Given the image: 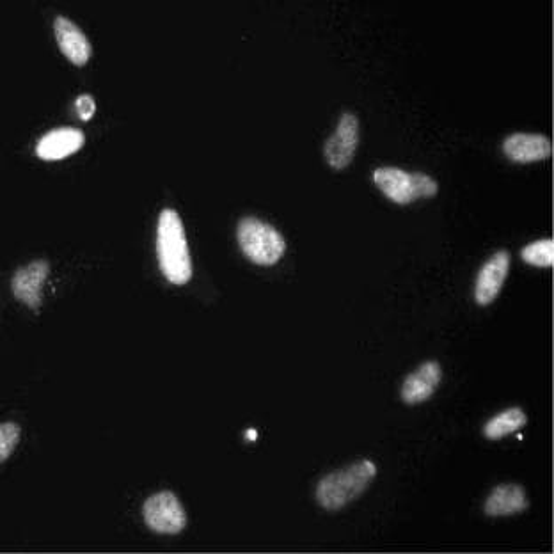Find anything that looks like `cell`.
I'll return each instance as SVG.
<instances>
[{
  "mask_svg": "<svg viewBox=\"0 0 554 554\" xmlns=\"http://www.w3.org/2000/svg\"><path fill=\"white\" fill-rule=\"evenodd\" d=\"M377 476V466L372 460L352 462L325 475L317 485V501L327 512H338L361 498Z\"/></svg>",
  "mask_w": 554,
  "mask_h": 554,
  "instance_id": "obj_1",
  "label": "cell"
},
{
  "mask_svg": "<svg viewBox=\"0 0 554 554\" xmlns=\"http://www.w3.org/2000/svg\"><path fill=\"white\" fill-rule=\"evenodd\" d=\"M160 270L169 283L185 285L192 277V260L183 222L173 208L162 210L157 226Z\"/></svg>",
  "mask_w": 554,
  "mask_h": 554,
  "instance_id": "obj_2",
  "label": "cell"
},
{
  "mask_svg": "<svg viewBox=\"0 0 554 554\" xmlns=\"http://www.w3.org/2000/svg\"><path fill=\"white\" fill-rule=\"evenodd\" d=\"M238 244L249 262L272 267L285 254L286 242L283 235L270 226L269 222L260 221L256 217H246L238 222Z\"/></svg>",
  "mask_w": 554,
  "mask_h": 554,
  "instance_id": "obj_3",
  "label": "cell"
},
{
  "mask_svg": "<svg viewBox=\"0 0 554 554\" xmlns=\"http://www.w3.org/2000/svg\"><path fill=\"white\" fill-rule=\"evenodd\" d=\"M373 182L396 205H411L416 199L434 198L437 182L425 173H407L400 167H379Z\"/></svg>",
  "mask_w": 554,
  "mask_h": 554,
  "instance_id": "obj_4",
  "label": "cell"
},
{
  "mask_svg": "<svg viewBox=\"0 0 554 554\" xmlns=\"http://www.w3.org/2000/svg\"><path fill=\"white\" fill-rule=\"evenodd\" d=\"M144 523L155 533L176 535L187 526V514L180 499L173 492L162 491L146 499L143 507Z\"/></svg>",
  "mask_w": 554,
  "mask_h": 554,
  "instance_id": "obj_5",
  "label": "cell"
},
{
  "mask_svg": "<svg viewBox=\"0 0 554 554\" xmlns=\"http://www.w3.org/2000/svg\"><path fill=\"white\" fill-rule=\"evenodd\" d=\"M357 144H359V119L356 114L345 112L341 114L334 134L325 143L324 155L327 164L336 171L349 167L356 155Z\"/></svg>",
  "mask_w": 554,
  "mask_h": 554,
  "instance_id": "obj_6",
  "label": "cell"
},
{
  "mask_svg": "<svg viewBox=\"0 0 554 554\" xmlns=\"http://www.w3.org/2000/svg\"><path fill=\"white\" fill-rule=\"evenodd\" d=\"M48 272H50V265L45 260H36L25 267H20L11 279L13 295L31 309L40 308L41 295H43L41 290L47 281Z\"/></svg>",
  "mask_w": 554,
  "mask_h": 554,
  "instance_id": "obj_7",
  "label": "cell"
},
{
  "mask_svg": "<svg viewBox=\"0 0 554 554\" xmlns=\"http://www.w3.org/2000/svg\"><path fill=\"white\" fill-rule=\"evenodd\" d=\"M510 269V253L498 251L491 260L483 263L475 285V299L480 306H489L498 297Z\"/></svg>",
  "mask_w": 554,
  "mask_h": 554,
  "instance_id": "obj_8",
  "label": "cell"
},
{
  "mask_svg": "<svg viewBox=\"0 0 554 554\" xmlns=\"http://www.w3.org/2000/svg\"><path fill=\"white\" fill-rule=\"evenodd\" d=\"M443 379V370L437 361H427L407 375L402 386V400L407 405H418L427 402L436 393L437 386Z\"/></svg>",
  "mask_w": 554,
  "mask_h": 554,
  "instance_id": "obj_9",
  "label": "cell"
},
{
  "mask_svg": "<svg viewBox=\"0 0 554 554\" xmlns=\"http://www.w3.org/2000/svg\"><path fill=\"white\" fill-rule=\"evenodd\" d=\"M84 143L86 137L77 128H56L41 137L40 143L36 144V155L48 162L63 160L77 153Z\"/></svg>",
  "mask_w": 554,
  "mask_h": 554,
  "instance_id": "obj_10",
  "label": "cell"
},
{
  "mask_svg": "<svg viewBox=\"0 0 554 554\" xmlns=\"http://www.w3.org/2000/svg\"><path fill=\"white\" fill-rule=\"evenodd\" d=\"M57 45L64 56L68 57L75 66H84L93 56V47L89 43L86 34L80 31L72 20L66 16H57L54 22Z\"/></svg>",
  "mask_w": 554,
  "mask_h": 554,
  "instance_id": "obj_11",
  "label": "cell"
},
{
  "mask_svg": "<svg viewBox=\"0 0 554 554\" xmlns=\"http://www.w3.org/2000/svg\"><path fill=\"white\" fill-rule=\"evenodd\" d=\"M508 159L517 164H531L551 155V141L542 134H512L503 143Z\"/></svg>",
  "mask_w": 554,
  "mask_h": 554,
  "instance_id": "obj_12",
  "label": "cell"
},
{
  "mask_svg": "<svg viewBox=\"0 0 554 554\" xmlns=\"http://www.w3.org/2000/svg\"><path fill=\"white\" fill-rule=\"evenodd\" d=\"M528 496L517 483H501L492 489L485 501V515L489 517H510L524 512L528 508Z\"/></svg>",
  "mask_w": 554,
  "mask_h": 554,
  "instance_id": "obj_13",
  "label": "cell"
},
{
  "mask_svg": "<svg viewBox=\"0 0 554 554\" xmlns=\"http://www.w3.org/2000/svg\"><path fill=\"white\" fill-rule=\"evenodd\" d=\"M526 423H528L526 412L519 409V407H510L507 411L499 412L494 418L485 423L483 436L491 439V441H498V439H503V437L521 430Z\"/></svg>",
  "mask_w": 554,
  "mask_h": 554,
  "instance_id": "obj_14",
  "label": "cell"
},
{
  "mask_svg": "<svg viewBox=\"0 0 554 554\" xmlns=\"http://www.w3.org/2000/svg\"><path fill=\"white\" fill-rule=\"evenodd\" d=\"M523 260L530 263L533 267H553L554 263V244L551 238L537 240L533 244L524 247Z\"/></svg>",
  "mask_w": 554,
  "mask_h": 554,
  "instance_id": "obj_15",
  "label": "cell"
},
{
  "mask_svg": "<svg viewBox=\"0 0 554 554\" xmlns=\"http://www.w3.org/2000/svg\"><path fill=\"white\" fill-rule=\"evenodd\" d=\"M20 436H22V430L16 425V423H2L0 427V460L6 462L9 455L13 453V450L16 448V444L20 441Z\"/></svg>",
  "mask_w": 554,
  "mask_h": 554,
  "instance_id": "obj_16",
  "label": "cell"
},
{
  "mask_svg": "<svg viewBox=\"0 0 554 554\" xmlns=\"http://www.w3.org/2000/svg\"><path fill=\"white\" fill-rule=\"evenodd\" d=\"M75 107H77V114L82 121H89V119L95 116L96 103L95 98L91 95H80L75 100Z\"/></svg>",
  "mask_w": 554,
  "mask_h": 554,
  "instance_id": "obj_17",
  "label": "cell"
}]
</instances>
